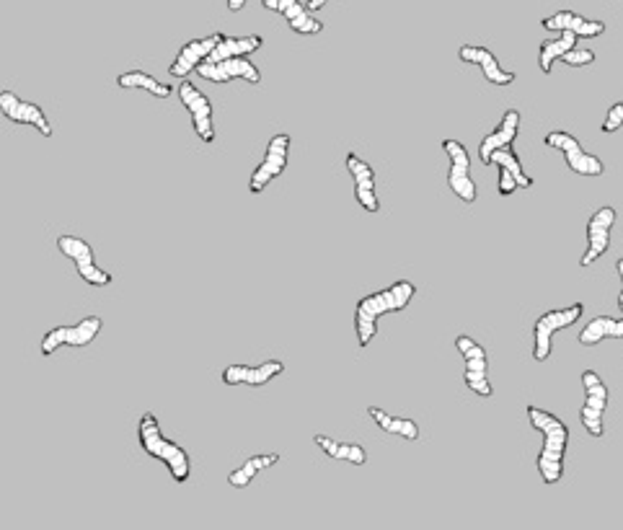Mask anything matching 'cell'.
<instances>
[{
  "label": "cell",
  "mask_w": 623,
  "mask_h": 530,
  "mask_svg": "<svg viewBox=\"0 0 623 530\" xmlns=\"http://www.w3.org/2000/svg\"><path fill=\"white\" fill-rule=\"evenodd\" d=\"M417 295V285L409 280L393 282L391 287L381 290V293H370L357 303L355 308V334H357V347H370V342L378 334V321H381L386 313H399L409 308V303Z\"/></svg>",
  "instance_id": "1"
},
{
  "label": "cell",
  "mask_w": 623,
  "mask_h": 530,
  "mask_svg": "<svg viewBox=\"0 0 623 530\" xmlns=\"http://www.w3.org/2000/svg\"><path fill=\"white\" fill-rule=\"evenodd\" d=\"M528 422L533 430H538L543 435V448L538 450L536 468L541 474L543 484H559L561 476H564V458H567V445H569V427L561 422L556 414L543 412L541 406H528Z\"/></svg>",
  "instance_id": "2"
},
{
  "label": "cell",
  "mask_w": 623,
  "mask_h": 530,
  "mask_svg": "<svg viewBox=\"0 0 623 530\" xmlns=\"http://www.w3.org/2000/svg\"><path fill=\"white\" fill-rule=\"evenodd\" d=\"M138 443L145 456L156 458L169 468L171 479L176 484H187L189 476H192V458L176 440L163 437L161 424H158V417L153 412H145L138 419Z\"/></svg>",
  "instance_id": "3"
},
{
  "label": "cell",
  "mask_w": 623,
  "mask_h": 530,
  "mask_svg": "<svg viewBox=\"0 0 623 530\" xmlns=\"http://www.w3.org/2000/svg\"><path fill=\"white\" fill-rule=\"evenodd\" d=\"M585 313L582 303H572L567 308H556V311L543 313L536 318L533 324V360L546 362L551 357V339H554L556 331H564L569 326H574Z\"/></svg>",
  "instance_id": "4"
},
{
  "label": "cell",
  "mask_w": 623,
  "mask_h": 530,
  "mask_svg": "<svg viewBox=\"0 0 623 530\" xmlns=\"http://www.w3.org/2000/svg\"><path fill=\"white\" fill-rule=\"evenodd\" d=\"M543 143L549 145V148L561 150V153H564V161H567L572 174L585 176V179H598V176L605 174V163L600 161L598 156L587 153V150L582 148L580 140L574 138V135H569V132H564V130L549 132V135L543 138Z\"/></svg>",
  "instance_id": "5"
},
{
  "label": "cell",
  "mask_w": 623,
  "mask_h": 530,
  "mask_svg": "<svg viewBox=\"0 0 623 530\" xmlns=\"http://www.w3.org/2000/svg\"><path fill=\"white\" fill-rule=\"evenodd\" d=\"M445 156L450 158V171H448V187L450 192L458 197L466 205H474L476 197H479V189H476V181L471 179V156H468L466 145L455 138H445L443 143Z\"/></svg>",
  "instance_id": "6"
},
{
  "label": "cell",
  "mask_w": 623,
  "mask_h": 530,
  "mask_svg": "<svg viewBox=\"0 0 623 530\" xmlns=\"http://www.w3.org/2000/svg\"><path fill=\"white\" fill-rule=\"evenodd\" d=\"M57 249L75 264V272H78V277H81L86 285L91 287L112 285V272H106V269H101L99 264H96V254L88 241H83V238L78 236H60L57 238Z\"/></svg>",
  "instance_id": "7"
},
{
  "label": "cell",
  "mask_w": 623,
  "mask_h": 530,
  "mask_svg": "<svg viewBox=\"0 0 623 530\" xmlns=\"http://www.w3.org/2000/svg\"><path fill=\"white\" fill-rule=\"evenodd\" d=\"M455 350L461 352L463 362H466V373H463V381L476 396L481 399H489L494 393L492 383H489V355L486 350L476 342L474 337H468V334H461V337L455 339Z\"/></svg>",
  "instance_id": "8"
},
{
  "label": "cell",
  "mask_w": 623,
  "mask_h": 530,
  "mask_svg": "<svg viewBox=\"0 0 623 530\" xmlns=\"http://www.w3.org/2000/svg\"><path fill=\"white\" fill-rule=\"evenodd\" d=\"M101 316H86L73 326H55L42 337V355L52 357L63 347H88L101 334Z\"/></svg>",
  "instance_id": "9"
},
{
  "label": "cell",
  "mask_w": 623,
  "mask_h": 530,
  "mask_svg": "<svg viewBox=\"0 0 623 530\" xmlns=\"http://www.w3.org/2000/svg\"><path fill=\"white\" fill-rule=\"evenodd\" d=\"M287 156H290V135L287 132H277L275 138H269L262 163L251 174L249 192L262 194L272 181L280 179L287 171Z\"/></svg>",
  "instance_id": "10"
},
{
  "label": "cell",
  "mask_w": 623,
  "mask_h": 530,
  "mask_svg": "<svg viewBox=\"0 0 623 530\" xmlns=\"http://www.w3.org/2000/svg\"><path fill=\"white\" fill-rule=\"evenodd\" d=\"M582 386H585V406L580 409L582 427L587 430V435L603 437L605 435V409H608V386L600 378L595 370H585L582 373Z\"/></svg>",
  "instance_id": "11"
},
{
  "label": "cell",
  "mask_w": 623,
  "mask_h": 530,
  "mask_svg": "<svg viewBox=\"0 0 623 530\" xmlns=\"http://www.w3.org/2000/svg\"><path fill=\"white\" fill-rule=\"evenodd\" d=\"M176 94H179L181 106H184L189 112V117H192V127L194 132H197V138L207 145L215 143V122H212L210 99H207L192 81H187V78L179 83Z\"/></svg>",
  "instance_id": "12"
},
{
  "label": "cell",
  "mask_w": 623,
  "mask_h": 530,
  "mask_svg": "<svg viewBox=\"0 0 623 530\" xmlns=\"http://www.w3.org/2000/svg\"><path fill=\"white\" fill-rule=\"evenodd\" d=\"M613 223H616V207L605 205L592 212L590 220H587V251L582 254L580 267H590L611 249Z\"/></svg>",
  "instance_id": "13"
},
{
  "label": "cell",
  "mask_w": 623,
  "mask_h": 530,
  "mask_svg": "<svg viewBox=\"0 0 623 530\" xmlns=\"http://www.w3.org/2000/svg\"><path fill=\"white\" fill-rule=\"evenodd\" d=\"M197 75L210 83H220V86L231 81H246L251 86L262 83V70L256 68L249 57H228L220 63H202L197 68Z\"/></svg>",
  "instance_id": "14"
},
{
  "label": "cell",
  "mask_w": 623,
  "mask_h": 530,
  "mask_svg": "<svg viewBox=\"0 0 623 530\" xmlns=\"http://www.w3.org/2000/svg\"><path fill=\"white\" fill-rule=\"evenodd\" d=\"M0 112L13 125H29L39 135H44V138H52V125L42 106L32 104V101H24L21 96L13 94V91H0Z\"/></svg>",
  "instance_id": "15"
},
{
  "label": "cell",
  "mask_w": 623,
  "mask_h": 530,
  "mask_svg": "<svg viewBox=\"0 0 623 530\" xmlns=\"http://www.w3.org/2000/svg\"><path fill=\"white\" fill-rule=\"evenodd\" d=\"M492 163L499 169V184L497 192L499 197H512L518 189H530L533 187V179L525 174L520 156L515 153V148H502L492 156Z\"/></svg>",
  "instance_id": "16"
},
{
  "label": "cell",
  "mask_w": 623,
  "mask_h": 530,
  "mask_svg": "<svg viewBox=\"0 0 623 530\" xmlns=\"http://www.w3.org/2000/svg\"><path fill=\"white\" fill-rule=\"evenodd\" d=\"M347 171L355 181V200L365 212H381V200H378V187H375V171L368 161H362L357 153H347L344 158Z\"/></svg>",
  "instance_id": "17"
},
{
  "label": "cell",
  "mask_w": 623,
  "mask_h": 530,
  "mask_svg": "<svg viewBox=\"0 0 623 530\" xmlns=\"http://www.w3.org/2000/svg\"><path fill=\"white\" fill-rule=\"evenodd\" d=\"M262 6L267 11L280 13L282 19L287 21V26L293 29L300 37H316V34L324 32V24L313 16V11L308 6H303L300 0H262Z\"/></svg>",
  "instance_id": "18"
},
{
  "label": "cell",
  "mask_w": 623,
  "mask_h": 530,
  "mask_svg": "<svg viewBox=\"0 0 623 530\" xmlns=\"http://www.w3.org/2000/svg\"><path fill=\"white\" fill-rule=\"evenodd\" d=\"M285 373V362L282 360H267L262 365H228L220 375V381L225 386H251L262 388L269 381H275L277 375Z\"/></svg>",
  "instance_id": "19"
},
{
  "label": "cell",
  "mask_w": 623,
  "mask_h": 530,
  "mask_svg": "<svg viewBox=\"0 0 623 530\" xmlns=\"http://www.w3.org/2000/svg\"><path fill=\"white\" fill-rule=\"evenodd\" d=\"M458 57H461V63L481 68V75H484L486 81L492 83V86H512L515 78H518L512 70H505L502 65H499L497 55H494L492 50L479 47V44H463L461 50H458Z\"/></svg>",
  "instance_id": "20"
},
{
  "label": "cell",
  "mask_w": 623,
  "mask_h": 530,
  "mask_svg": "<svg viewBox=\"0 0 623 530\" xmlns=\"http://www.w3.org/2000/svg\"><path fill=\"white\" fill-rule=\"evenodd\" d=\"M218 42H220V32L210 34V37L192 39V42L184 44V47L179 50V55L174 57V63L169 65L171 78H179V81H184L187 75L197 73V68L205 63L207 57H210V52L215 50V44Z\"/></svg>",
  "instance_id": "21"
},
{
  "label": "cell",
  "mask_w": 623,
  "mask_h": 530,
  "mask_svg": "<svg viewBox=\"0 0 623 530\" xmlns=\"http://www.w3.org/2000/svg\"><path fill=\"white\" fill-rule=\"evenodd\" d=\"M518 132H520V112L518 109H507L499 119V125L494 127L479 145V158L484 166H492V156L497 150L502 148H510L515 140H518Z\"/></svg>",
  "instance_id": "22"
},
{
  "label": "cell",
  "mask_w": 623,
  "mask_h": 530,
  "mask_svg": "<svg viewBox=\"0 0 623 530\" xmlns=\"http://www.w3.org/2000/svg\"><path fill=\"white\" fill-rule=\"evenodd\" d=\"M541 26L546 32H572L577 34L580 39H595L600 34H605V24L603 21H595V19H585L580 13L574 11H556L551 16L541 21Z\"/></svg>",
  "instance_id": "23"
},
{
  "label": "cell",
  "mask_w": 623,
  "mask_h": 530,
  "mask_svg": "<svg viewBox=\"0 0 623 530\" xmlns=\"http://www.w3.org/2000/svg\"><path fill=\"white\" fill-rule=\"evenodd\" d=\"M264 47V39L259 34H249V37H228L220 32V42L215 44V50L210 52L205 63H220L228 57H249Z\"/></svg>",
  "instance_id": "24"
},
{
  "label": "cell",
  "mask_w": 623,
  "mask_h": 530,
  "mask_svg": "<svg viewBox=\"0 0 623 530\" xmlns=\"http://www.w3.org/2000/svg\"><path fill=\"white\" fill-rule=\"evenodd\" d=\"M280 463V453H262V456H254V458H246L238 468H233L231 474H228V484L233 489H246L256 476L267 471V468H275Z\"/></svg>",
  "instance_id": "25"
},
{
  "label": "cell",
  "mask_w": 623,
  "mask_h": 530,
  "mask_svg": "<svg viewBox=\"0 0 623 530\" xmlns=\"http://www.w3.org/2000/svg\"><path fill=\"white\" fill-rule=\"evenodd\" d=\"M313 443H316V448L324 450L326 456L334 458V461L352 463V466H365L368 463V453H365V448L360 443H339V440L326 435H313Z\"/></svg>",
  "instance_id": "26"
},
{
  "label": "cell",
  "mask_w": 623,
  "mask_h": 530,
  "mask_svg": "<svg viewBox=\"0 0 623 530\" xmlns=\"http://www.w3.org/2000/svg\"><path fill=\"white\" fill-rule=\"evenodd\" d=\"M623 337V318L613 316H595L585 329L580 331L582 347H595L605 339H621Z\"/></svg>",
  "instance_id": "27"
},
{
  "label": "cell",
  "mask_w": 623,
  "mask_h": 530,
  "mask_svg": "<svg viewBox=\"0 0 623 530\" xmlns=\"http://www.w3.org/2000/svg\"><path fill=\"white\" fill-rule=\"evenodd\" d=\"M117 86L125 88V91H145V94L156 96V99H169L174 94L171 83L156 81L153 75L143 73V70H130V73H122L117 78Z\"/></svg>",
  "instance_id": "28"
},
{
  "label": "cell",
  "mask_w": 623,
  "mask_h": 530,
  "mask_svg": "<svg viewBox=\"0 0 623 530\" xmlns=\"http://www.w3.org/2000/svg\"><path fill=\"white\" fill-rule=\"evenodd\" d=\"M577 39L580 37L572 32H559V37L546 39V42L538 47V68H541V73L549 75L551 70H554L556 60H561V57L567 55L569 50L577 47Z\"/></svg>",
  "instance_id": "29"
},
{
  "label": "cell",
  "mask_w": 623,
  "mask_h": 530,
  "mask_svg": "<svg viewBox=\"0 0 623 530\" xmlns=\"http://www.w3.org/2000/svg\"><path fill=\"white\" fill-rule=\"evenodd\" d=\"M368 414L383 432L388 435H399L404 440H419V424L414 419H406V417H393V414L383 412L378 406H368Z\"/></svg>",
  "instance_id": "30"
},
{
  "label": "cell",
  "mask_w": 623,
  "mask_h": 530,
  "mask_svg": "<svg viewBox=\"0 0 623 530\" xmlns=\"http://www.w3.org/2000/svg\"><path fill=\"white\" fill-rule=\"evenodd\" d=\"M621 127H623V101H618V104H613L611 109H608V114H605L600 132H603V135H613V132H618Z\"/></svg>",
  "instance_id": "31"
},
{
  "label": "cell",
  "mask_w": 623,
  "mask_h": 530,
  "mask_svg": "<svg viewBox=\"0 0 623 530\" xmlns=\"http://www.w3.org/2000/svg\"><path fill=\"white\" fill-rule=\"evenodd\" d=\"M561 63H567L569 68H585V65L595 63V52L574 47V50H569L567 55L561 57Z\"/></svg>",
  "instance_id": "32"
},
{
  "label": "cell",
  "mask_w": 623,
  "mask_h": 530,
  "mask_svg": "<svg viewBox=\"0 0 623 530\" xmlns=\"http://www.w3.org/2000/svg\"><path fill=\"white\" fill-rule=\"evenodd\" d=\"M616 272H618V277H621V293H618V308H621V313H623V259H618V262H616Z\"/></svg>",
  "instance_id": "33"
},
{
  "label": "cell",
  "mask_w": 623,
  "mask_h": 530,
  "mask_svg": "<svg viewBox=\"0 0 623 530\" xmlns=\"http://www.w3.org/2000/svg\"><path fill=\"white\" fill-rule=\"evenodd\" d=\"M225 6H228V11L231 13H238L246 8V0H225Z\"/></svg>",
  "instance_id": "34"
},
{
  "label": "cell",
  "mask_w": 623,
  "mask_h": 530,
  "mask_svg": "<svg viewBox=\"0 0 623 530\" xmlns=\"http://www.w3.org/2000/svg\"><path fill=\"white\" fill-rule=\"evenodd\" d=\"M326 3H329V0H308L306 6H308V8H311V11H313V13H318V11H321V8H324V6H326Z\"/></svg>",
  "instance_id": "35"
}]
</instances>
